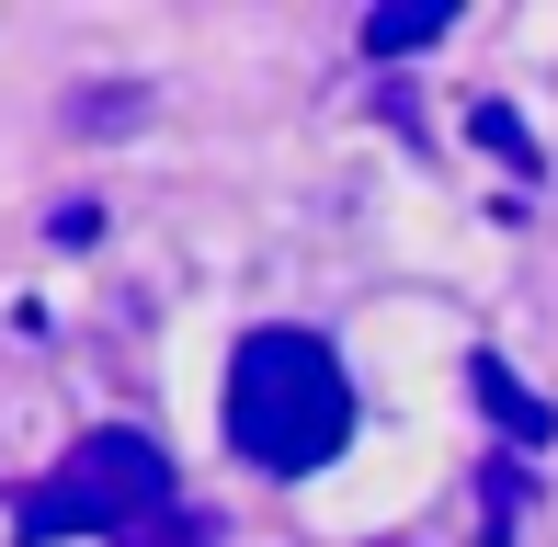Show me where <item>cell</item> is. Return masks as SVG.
<instances>
[{"mask_svg":"<svg viewBox=\"0 0 558 547\" xmlns=\"http://www.w3.org/2000/svg\"><path fill=\"white\" fill-rule=\"evenodd\" d=\"M228 445L263 479H308L353 445V377L319 331H251L228 365Z\"/></svg>","mask_w":558,"mask_h":547,"instance_id":"obj_1","label":"cell"},{"mask_svg":"<svg viewBox=\"0 0 558 547\" xmlns=\"http://www.w3.org/2000/svg\"><path fill=\"white\" fill-rule=\"evenodd\" d=\"M171 513V457L148 434H81L58 467H46L35 490H23V547H58V536H148Z\"/></svg>","mask_w":558,"mask_h":547,"instance_id":"obj_2","label":"cell"},{"mask_svg":"<svg viewBox=\"0 0 558 547\" xmlns=\"http://www.w3.org/2000/svg\"><path fill=\"white\" fill-rule=\"evenodd\" d=\"M468 388H478V411L501 422V445H524V457H536V445L558 434V411H547L536 388H524L513 365H501V354H468Z\"/></svg>","mask_w":558,"mask_h":547,"instance_id":"obj_3","label":"cell"},{"mask_svg":"<svg viewBox=\"0 0 558 547\" xmlns=\"http://www.w3.org/2000/svg\"><path fill=\"white\" fill-rule=\"evenodd\" d=\"M445 23H456V0H388V12H365V58H411Z\"/></svg>","mask_w":558,"mask_h":547,"instance_id":"obj_4","label":"cell"},{"mask_svg":"<svg viewBox=\"0 0 558 547\" xmlns=\"http://www.w3.org/2000/svg\"><path fill=\"white\" fill-rule=\"evenodd\" d=\"M468 137H478V148H501L513 171H536V137H524V114H513V104H478V114H468Z\"/></svg>","mask_w":558,"mask_h":547,"instance_id":"obj_5","label":"cell"}]
</instances>
